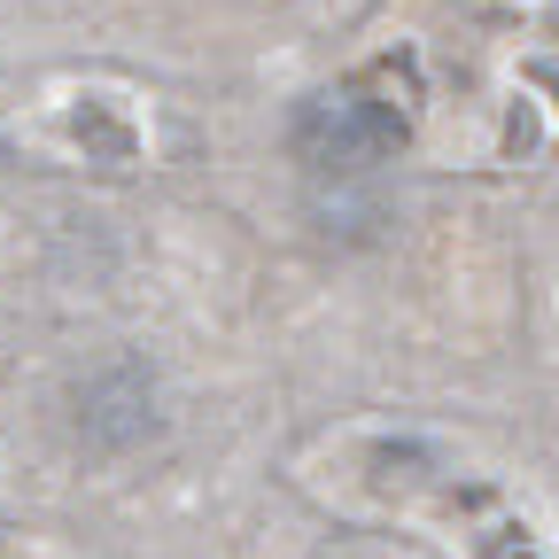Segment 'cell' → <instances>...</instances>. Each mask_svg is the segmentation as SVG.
Returning a JSON list of instances; mask_svg holds the SVG:
<instances>
[{
    "mask_svg": "<svg viewBox=\"0 0 559 559\" xmlns=\"http://www.w3.org/2000/svg\"><path fill=\"white\" fill-rule=\"evenodd\" d=\"M404 148V117L373 94H319L296 109V156L319 171H366Z\"/></svg>",
    "mask_w": 559,
    "mask_h": 559,
    "instance_id": "obj_1",
    "label": "cell"
}]
</instances>
